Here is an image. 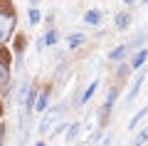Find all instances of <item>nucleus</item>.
<instances>
[{
	"label": "nucleus",
	"instance_id": "1",
	"mask_svg": "<svg viewBox=\"0 0 148 146\" xmlns=\"http://www.w3.org/2000/svg\"><path fill=\"white\" fill-rule=\"evenodd\" d=\"M12 27H15V17H10V15H0V42H5L8 37H10Z\"/></svg>",
	"mask_w": 148,
	"mask_h": 146
},
{
	"label": "nucleus",
	"instance_id": "2",
	"mask_svg": "<svg viewBox=\"0 0 148 146\" xmlns=\"http://www.w3.org/2000/svg\"><path fill=\"white\" fill-rule=\"evenodd\" d=\"M143 79H146V72L141 69V72L136 74V79H133V84H131V92H128V102L138 97V92H141V84H143Z\"/></svg>",
	"mask_w": 148,
	"mask_h": 146
},
{
	"label": "nucleus",
	"instance_id": "3",
	"mask_svg": "<svg viewBox=\"0 0 148 146\" xmlns=\"http://www.w3.org/2000/svg\"><path fill=\"white\" fill-rule=\"evenodd\" d=\"M59 114H62V109H57V111H49V114L42 119V126H40V131H42V134H47V131L52 129V124L57 121V116H59Z\"/></svg>",
	"mask_w": 148,
	"mask_h": 146
},
{
	"label": "nucleus",
	"instance_id": "4",
	"mask_svg": "<svg viewBox=\"0 0 148 146\" xmlns=\"http://www.w3.org/2000/svg\"><path fill=\"white\" fill-rule=\"evenodd\" d=\"M37 97H40L37 89H30V92H27V97H25V111H32L37 107Z\"/></svg>",
	"mask_w": 148,
	"mask_h": 146
},
{
	"label": "nucleus",
	"instance_id": "5",
	"mask_svg": "<svg viewBox=\"0 0 148 146\" xmlns=\"http://www.w3.org/2000/svg\"><path fill=\"white\" fill-rule=\"evenodd\" d=\"M96 89H99V79H94V82H91L89 84V87H86V92H84V97H82V104H86V102H89L91 99V97H94V94H96Z\"/></svg>",
	"mask_w": 148,
	"mask_h": 146
},
{
	"label": "nucleus",
	"instance_id": "6",
	"mask_svg": "<svg viewBox=\"0 0 148 146\" xmlns=\"http://www.w3.org/2000/svg\"><path fill=\"white\" fill-rule=\"evenodd\" d=\"M84 40H86L84 35H69L67 47H69V50H77V47H82V45H84Z\"/></svg>",
	"mask_w": 148,
	"mask_h": 146
},
{
	"label": "nucleus",
	"instance_id": "7",
	"mask_svg": "<svg viewBox=\"0 0 148 146\" xmlns=\"http://www.w3.org/2000/svg\"><path fill=\"white\" fill-rule=\"evenodd\" d=\"M84 22H86V25H99V22H101V12L99 10H89L84 15Z\"/></svg>",
	"mask_w": 148,
	"mask_h": 146
},
{
	"label": "nucleus",
	"instance_id": "8",
	"mask_svg": "<svg viewBox=\"0 0 148 146\" xmlns=\"http://www.w3.org/2000/svg\"><path fill=\"white\" fill-rule=\"evenodd\" d=\"M146 114H148V107H143V109L138 111V114L133 116L131 121H128V131H131V129H136V126H138V124H141V121H143V116H146Z\"/></svg>",
	"mask_w": 148,
	"mask_h": 146
},
{
	"label": "nucleus",
	"instance_id": "9",
	"mask_svg": "<svg viewBox=\"0 0 148 146\" xmlns=\"http://www.w3.org/2000/svg\"><path fill=\"white\" fill-rule=\"evenodd\" d=\"M146 57H148V52L146 50H141V52L133 57V62H131V69H141L143 67V62H146Z\"/></svg>",
	"mask_w": 148,
	"mask_h": 146
},
{
	"label": "nucleus",
	"instance_id": "10",
	"mask_svg": "<svg viewBox=\"0 0 148 146\" xmlns=\"http://www.w3.org/2000/svg\"><path fill=\"white\" fill-rule=\"evenodd\" d=\"M79 126H82V124H69V126H67V136H64V139H67L69 144L79 136Z\"/></svg>",
	"mask_w": 148,
	"mask_h": 146
},
{
	"label": "nucleus",
	"instance_id": "11",
	"mask_svg": "<svg viewBox=\"0 0 148 146\" xmlns=\"http://www.w3.org/2000/svg\"><path fill=\"white\" fill-rule=\"evenodd\" d=\"M114 22H116V27H119V30H126V27H128V22H131V17H128L126 12H119Z\"/></svg>",
	"mask_w": 148,
	"mask_h": 146
},
{
	"label": "nucleus",
	"instance_id": "12",
	"mask_svg": "<svg viewBox=\"0 0 148 146\" xmlns=\"http://www.w3.org/2000/svg\"><path fill=\"white\" fill-rule=\"evenodd\" d=\"M128 50H131V45H121V47H116V50H114V52H111V55H109V57H111V60H114V62H116V60H121V57H123V55H126V52H128Z\"/></svg>",
	"mask_w": 148,
	"mask_h": 146
},
{
	"label": "nucleus",
	"instance_id": "13",
	"mask_svg": "<svg viewBox=\"0 0 148 146\" xmlns=\"http://www.w3.org/2000/svg\"><path fill=\"white\" fill-rule=\"evenodd\" d=\"M47 104H49V99H47V92H42L40 97H37V107H35V109H37V111H45V109H47Z\"/></svg>",
	"mask_w": 148,
	"mask_h": 146
},
{
	"label": "nucleus",
	"instance_id": "14",
	"mask_svg": "<svg viewBox=\"0 0 148 146\" xmlns=\"http://www.w3.org/2000/svg\"><path fill=\"white\" fill-rule=\"evenodd\" d=\"M146 141H148V124H146V126H143V129L136 134V144H138V146H141V144H146Z\"/></svg>",
	"mask_w": 148,
	"mask_h": 146
},
{
	"label": "nucleus",
	"instance_id": "15",
	"mask_svg": "<svg viewBox=\"0 0 148 146\" xmlns=\"http://www.w3.org/2000/svg\"><path fill=\"white\" fill-rule=\"evenodd\" d=\"M57 40H59V35H57L54 30H49V32H47V37H45V45L54 47V45H57Z\"/></svg>",
	"mask_w": 148,
	"mask_h": 146
},
{
	"label": "nucleus",
	"instance_id": "16",
	"mask_svg": "<svg viewBox=\"0 0 148 146\" xmlns=\"http://www.w3.org/2000/svg\"><path fill=\"white\" fill-rule=\"evenodd\" d=\"M27 17H30L32 25H37V22H40V10H37V8H30V15Z\"/></svg>",
	"mask_w": 148,
	"mask_h": 146
},
{
	"label": "nucleus",
	"instance_id": "17",
	"mask_svg": "<svg viewBox=\"0 0 148 146\" xmlns=\"http://www.w3.org/2000/svg\"><path fill=\"white\" fill-rule=\"evenodd\" d=\"M8 84V72H5V67H0V89Z\"/></svg>",
	"mask_w": 148,
	"mask_h": 146
},
{
	"label": "nucleus",
	"instance_id": "18",
	"mask_svg": "<svg viewBox=\"0 0 148 146\" xmlns=\"http://www.w3.org/2000/svg\"><path fill=\"white\" fill-rule=\"evenodd\" d=\"M123 3H126V5H133V3H138V0H123Z\"/></svg>",
	"mask_w": 148,
	"mask_h": 146
},
{
	"label": "nucleus",
	"instance_id": "19",
	"mask_svg": "<svg viewBox=\"0 0 148 146\" xmlns=\"http://www.w3.org/2000/svg\"><path fill=\"white\" fill-rule=\"evenodd\" d=\"M35 3H40V0H32V5H35Z\"/></svg>",
	"mask_w": 148,
	"mask_h": 146
}]
</instances>
